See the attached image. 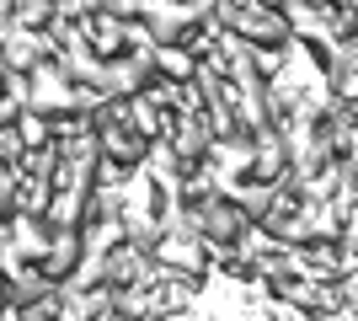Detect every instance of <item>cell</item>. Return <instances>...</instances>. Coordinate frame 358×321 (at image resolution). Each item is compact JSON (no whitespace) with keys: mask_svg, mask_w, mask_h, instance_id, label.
I'll return each instance as SVG.
<instances>
[{"mask_svg":"<svg viewBox=\"0 0 358 321\" xmlns=\"http://www.w3.org/2000/svg\"><path fill=\"white\" fill-rule=\"evenodd\" d=\"M155 76L171 80V86H187L198 76V48L187 43H155Z\"/></svg>","mask_w":358,"mask_h":321,"instance_id":"9","label":"cell"},{"mask_svg":"<svg viewBox=\"0 0 358 321\" xmlns=\"http://www.w3.org/2000/svg\"><path fill=\"white\" fill-rule=\"evenodd\" d=\"M48 199H54V183L22 177V187H16V214H32V220H43V214H48Z\"/></svg>","mask_w":358,"mask_h":321,"instance_id":"13","label":"cell"},{"mask_svg":"<svg viewBox=\"0 0 358 321\" xmlns=\"http://www.w3.org/2000/svg\"><path fill=\"white\" fill-rule=\"evenodd\" d=\"M310 6H337V0H310Z\"/></svg>","mask_w":358,"mask_h":321,"instance_id":"22","label":"cell"},{"mask_svg":"<svg viewBox=\"0 0 358 321\" xmlns=\"http://www.w3.org/2000/svg\"><path fill=\"white\" fill-rule=\"evenodd\" d=\"M80 257H86L80 225H48V246H43V257H38V268H43L54 284H64V278L80 268Z\"/></svg>","mask_w":358,"mask_h":321,"instance_id":"3","label":"cell"},{"mask_svg":"<svg viewBox=\"0 0 358 321\" xmlns=\"http://www.w3.org/2000/svg\"><path fill=\"white\" fill-rule=\"evenodd\" d=\"M80 241H86V252L107 257V252L123 241V220H86V225H80Z\"/></svg>","mask_w":358,"mask_h":321,"instance_id":"12","label":"cell"},{"mask_svg":"<svg viewBox=\"0 0 358 321\" xmlns=\"http://www.w3.org/2000/svg\"><path fill=\"white\" fill-rule=\"evenodd\" d=\"M59 284L38 268V262H16L11 273H6V306L11 311H27V306H38L43 294H54Z\"/></svg>","mask_w":358,"mask_h":321,"instance_id":"7","label":"cell"},{"mask_svg":"<svg viewBox=\"0 0 358 321\" xmlns=\"http://www.w3.org/2000/svg\"><path fill=\"white\" fill-rule=\"evenodd\" d=\"M107 284L113 290H129V284H155L161 278V262H155V252H145V246H134L129 236H123L113 252H107Z\"/></svg>","mask_w":358,"mask_h":321,"instance_id":"2","label":"cell"},{"mask_svg":"<svg viewBox=\"0 0 358 321\" xmlns=\"http://www.w3.org/2000/svg\"><path fill=\"white\" fill-rule=\"evenodd\" d=\"M193 214H198L203 246H236V236L252 225V214L241 209L230 193H203V199H193Z\"/></svg>","mask_w":358,"mask_h":321,"instance_id":"1","label":"cell"},{"mask_svg":"<svg viewBox=\"0 0 358 321\" xmlns=\"http://www.w3.org/2000/svg\"><path fill=\"white\" fill-rule=\"evenodd\" d=\"M155 262H161L166 273L203 278L209 273V246H203V236H161L155 241Z\"/></svg>","mask_w":358,"mask_h":321,"instance_id":"4","label":"cell"},{"mask_svg":"<svg viewBox=\"0 0 358 321\" xmlns=\"http://www.w3.org/2000/svg\"><path fill=\"white\" fill-rule=\"evenodd\" d=\"M22 177L54 183V177H59V139H48V145H27V155H22Z\"/></svg>","mask_w":358,"mask_h":321,"instance_id":"11","label":"cell"},{"mask_svg":"<svg viewBox=\"0 0 358 321\" xmlns=\"http://www.w3.org/2000/svg\"><path fill=\"white\" fill-rule=\"evenodd\" d=\"M80 27H86V43L96 48L102 59L123 54V16H113V11H91V16H80Z\"/></svg>","mask_w":358,"mask_h":321,"instance_id":"10","label":"cell"},{"mask_svg":"<svg viewBox=\"0 0 358 321\" xmlns=\"http://www.w3.org/2000/svg\"><path fill=\"white\" fill-rule=\"evenodd\" d=\"M327 11L331 6H310V0H284V16H289V32H294L299 43H331V32H327Z\"/></svg>","mask_w":358,"mask_h":321,"instance_id":"8","label":"cell"},{"mask_svg":"<svg viewBox=\"0 0 358 321\" xmlns=\"http://www.w3.org/2000/svg\"><path fill=\"white\" fill-rule=\"evenodd\" d=\"M353 38H358V27H353Z\"/></svg>","mask_w":358,"mask_h":321,"instance_id":"23","label":"cell"},{"mask_svg":"<svg viewBox=\"0 0 358 321\" xmlns=\"http://www.w3.org/2000/svg\"><path fill=\"white\" fill-rule=\"evenodd\" d=\"M102 11H113V16H123V22H134L139 11H145V0H107Z\"/></svg>","mask_w":358,"mask_h":321,"instance_id":"18","label":"cell"},{"mask_svg":"<svg viewBox=\"0 0 358 321\" xmlns=\"http://www.w3.org/2000/svg\"><path fill=\"white\" fill-rule=\"evenodd\" d=\"M16 187H22V166H6V161H0V220L16 214Z\"/></svg>","mask_w":358,"mask_h":321,"instance_id":"15","label":"cell"},{"mask_svg":"<svg viewBox=\"0 0 358 321\" xmlns=\"http://www.w3.org/2000/svg\"><path fill=\"white\" fill-rule=\"evenodd\" d=\"M331 97H337V102H358V59L353 64H343V70H331Z\"/></svg>","mask_w":358,"mask_h":321,"instance_id":"16","label":"cell"},{"mask_svg":"<svg viewBox=\"0 0 358 321\" xmlns=\"http://www.w3.org/2000/svg\"><path fill=\"white\" fill-rule=\"evenodd\" d=\"M22 155H27V145L16 134V123H0V161H6V166H22Z\"/></svg>","mask_w":358,"mask_h":321,"instance_id":"17","label":"cell"},{"mask_svg":"<svg viewBox=\"0 0 358 321\" xmlns=\"http://www.w3.org/2000/svg\"><path fill=\"white\" fill-rule=\"evenodd\" d=\"M252 177H262V183H284L289 177V145H284L278 123H268V129L252 134Z\"/></svg>","mask_w":358,"mask_h":321,"instance_id":"5","label":"cell"},{"mask_svg":"<svg viewBox=\"0 0 358 321\" xmlns=\"http://www.w3.org/2000/svg\"><path fill=\"white\" fill-rule=\"evenodd\" d=\"M11 123H16V134H22V145H48V139H54V123H48L38 107H22Z\"/></svg>","mask_w":358,"mask_h":321,"instance_id":"14","label":"cell"},{"mask_svg":"<svg viewBox=\"0 0 358 321\" xmlns=\"http://www.w3.org/2000/svg\"><path fill=\"white\" fill-rule=\"evenodd\" d=\"M0 306H6V268H0Z\"/></svg>","mask_w":358,"mask_h":321,"instance_id":"20","label":"cell"},{"mask_svg":"<svg viewBox=\"0 0 358 321\" xmlns=\"http://www.w3.org/2000/svg\"><path fill=\"white\" fill-rule=\"evenodd\" d=\"M6 76H11V64H6V48H0V80H6Z\"/></svg>","mask_w":358,"mask_h":321,"instance_id":"19","label":"cell"},{"mask_svg":"<svg viewBox=\"0 0 358 321\" xmlns=\"http://www.w3.org/2000/svg\"><path fill=\"white\" fill-rule=\"evenodd\" d=\"M171 107H161L150 92H134V97H123V123L134 129L139 139H166V129H171Z\"/></svg>","mask_w":358,"mask_h":321,"instance_id":"6","label":"cell"},{"mask_svg":"<svg viewBox=\"0 0 358 321\" xmlns=\"http://www.w3.org/2000/svg\"><path fill=\"white\" fill-rule=\"evenodd\" d=\"M257 6H278V11H284V0H257Z\"/></svg>","mask_w":358,"mask_h":321,"instance_id":"21","label":"cell"}]
</instances>
